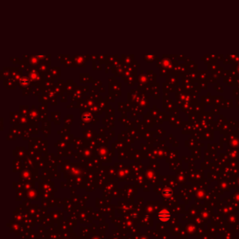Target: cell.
<instances>
[{
	"label": "cell",
	"mask_w": 239,
	"mask_h": 239,
	"mask_svg": "<svg viewBox=\"0 0 239 239\" xmlns=\"http://www.w3.org/2000/svg\"><path fill=\"white\" fill-rule=\"evenodd\" d=\"M157 218H158V220L161 222L166 223L170 220V219L171 218V214L170 211L168 210L167 209H163L158 213Z\"/></svg>",
	"instance_id": "obj_1"
},
{
	"label": "cell",
	"mask_w": 239,
	"mask_h": 239,
	"mask_svg": "<svg viewBox=\"0 0 239 239\" xmlns=\"http://www.w3.org/2000/svg\"><path fill=\"white\" fill-rule=\"evenodd\" d=\"M162 194H163V196L166 197V198H169V197H170V196L172 195V191L170 189H165L164 191H163V192H162Z\"/></svg>",
	"instance_id": "obj_2"
},
{
	"label": "cell",
	"mask_w": 239,
	"mask_h": 239,
	"mask_svg": "<svg viewBox=\"0 0 239 239\" xmlns=\"http://www.w3.org/2000/svg\"><path fill=\"white\" fill-rule=\"evenodd\" d=\"M96 239H97V238H96Z\"/></svg>",
	"instance_id": "obj_3"
}]
</instances>
